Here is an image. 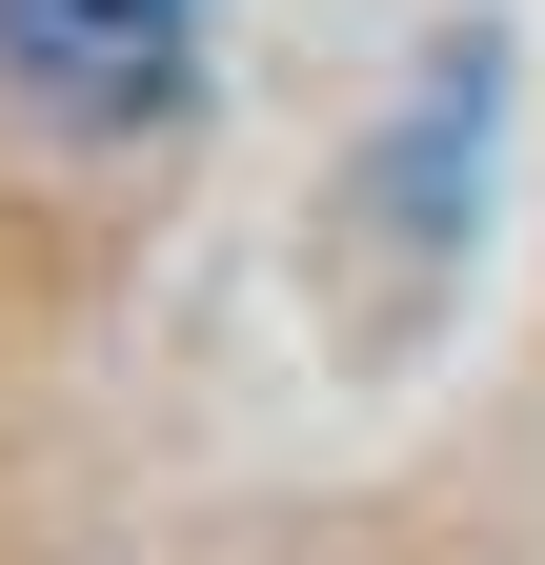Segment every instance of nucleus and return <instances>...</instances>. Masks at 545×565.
<instances>
[{
	"label": "nucleus",
	"instance_id": "nucleus-1",
	"mask_svg": "<svg viewBox=\"0 0 545 565\" xmlns=\"http://www.w3.org/2000/svg\"><path fill=\"white\" fill-rule=\"evenodd\" d=\"M182 41H202V0H0V82L61 102V121L182 102Z\"/></svg>",
	"mask_w": 545,
	"mask_h": 565
}]
</instances>
